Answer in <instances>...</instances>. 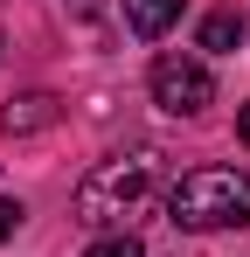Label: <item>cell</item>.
Here are the masks:
<instances>
[{"instance_id": "obj_9", "label": "cell", "mask_w": 250, "mask_h": 257, "mask_svg": "<svg viewBox=\"0 0 250 257\" xmlns=\"http://www.w3.org/2000/svg\"><path fill=\"white\" fill-rule=\"evenodd\" d=\"M236 139H243V146H250V104H243V111H236Z\"/></svg>"}, {"instance_id": "obj_8", "label": "cell", "mask_w": 250, "mask_h": 257, "mask_svg": "<svg viewBox=\"0 0 250 257\" xmlns=\"http://www.w3.org/2000/svg\"><path fill=\"white\" fill-rule=\"evenodd\" d=\"M14 229H21V202H0V243H7Z\"/></svg>"}, {"instance_id": "obj_3", "label": "cell", "mask_w": 250, "mask_h": 257, "mask_svg": "<svg viewBox=\"0 0 250 257\" xmlns=\"http://www.w3.org/2000/svg\"><path fill=\"white\" fill-rule=\"evenodd\" d=\"M146 90H153V104L174 111V118H195L215 104V77H208L202 56H160L153 70H146Z\"/></svg>"}, {"instance_id": "obj_1", "label": "cell", "mask_w": 250, "mask_h": 257, "mask_svg": "<svg viewBox=\"0 0 250 257\" xmlns=\"http://www.w3.org/2000/svg\"><path fill=\"white\" fill-rule=\"evenodd\" d=\"M167 222L174 229H243L250 222V174H236V167L181 174L174 195H167Z\"/></svg>"}, {"instance_id": "obj_6", "label": "cell", "mask_w": 250, "mask_h": 257, "mask_svg": "<svg viewBox=\"0 0 250 257\" xmlns=\"http://www.w3.org/2000/svg\"><path fill=\"white\" fill-rule=\"evenodd\" d=\"M56 118H63V104L49 90H28V97L7 104V132H42V125H56Z\"/></svg>"}, {"instance_id": "obj_4", "label": "cell", "mask_w": 250, "mask_h": 257, "mask_svg": "<svg viewBox=\"0 0 250 257\" xmlns=\"http://www.w3.org/2000/svg\"><path fill=\"white\" fill-rule=\"evenodd\" d=\"M174 21H181V0H125V28L139 42H160Z\"/></svg>"}, {"instance_id": "obj_2", "label": "cell", "mask_w": 250, "mask_h": 257, "mask_svg": "<svg viewBox=\"0 0 250 257\" xmlns=\"http://www.w3.org/2000/svg\"><path fill=\"white\" fill-rule=\"evenodd\" d=\"M153 153H125V160H104V167L83 174L77 188V222H90V229H104V222H125V215H139L146 202H153Z\"/></svg>"}, {"instance_id": "obj_5", "label": "cell", "mask_w": 250, "mask_h": 257, "mask_svg": "<svg viewBox=\"0 0 250 257\" xmlns=\"http://www.w3.org/2000/svg\"><path fill=\"white\" fill-rule=\"evenodd\" d=\"M195 42H202L208 56H229V49L243 42V14H236V7H208L202 28H195Z\"/></svg>"}, {"instance_id": "obj_7", "label": "cell", "mask_w": 250, "mask_h": 257, "mask_svg": "<svg viewBox=\"0 0 250 257\" xmlns=\"http://www.w3.org/2000/svg\"><path fill=\"white\" fill-rule=\"evenodd\" d=\"M83 257H146V250H139V236H132V229H118V236H104V243H90Z\"/></svg>"}]
</instances>
